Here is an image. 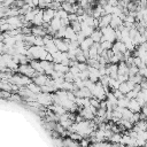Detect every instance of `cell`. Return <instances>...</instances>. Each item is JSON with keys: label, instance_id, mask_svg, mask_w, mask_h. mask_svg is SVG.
I'll return each mask as SVG.
<instances>
[{"label": "cell", "instance_id": "25", "mask_svg": "<svg viewBox=\"0 0 147 147\" xmlns=\"http://www.w3.org/2000/svg\"><path fill=\"white\" fill-rule=\"evenodd\" d=\"M119 123H121L122 125H124L126 129H131V127H132V123H131L130 121H127V119H123V118H122V119L119 121Z\"/></svg>", "mask_w": 147, "mask_h": 147}, {"label": "cell", "instance_id": "18", "mask_svg": "<svg viewBox=\"0 0 147 147\" xmlns=\"http://www.w3.org/2000/svg\"><path fill=\"white\" fill-rule=\"evenodd\" d=\"M132 115H133V113H132L131 110H129L127 108H123V110H122V118H123V119L130 121L131 117H132Z\"/></svg>", "mask_w": 147, "mask_h": 147}, {"label": "cell", "instance_id": "27", "mask_svg": "<svg viewBox=\"0 0 147 147\" xmlns=\"http://www.w3.org/2000/svg\"><path fill=\"white\" fill-rule=\"evenodd\" d=\"M113 95H114V96H115V98H116L117 100L124 96V95H123V94H122V93L119 92V90H114V93H113Z\"/></svg>", "mask_w": 147, "mask_h": 147}, {"label": "cell", "instance_id": "29", "mask_svg": "<svg viewBox=\"0 0 147 147\" xmlns=\"http://www.w3.org/2000/svg\"><path fill=\"white\" fill-rule=\"evenodd\" d=\"M141 109H142V115H144L145 117H147V105H146L145 107H142Z\"/></svg>", "mask_w": 147, "mask_h": 147}, {"label": "cell", "instance_id": "6", "mask_svg": "<svg viewBox=\"0 0 147 147\" xmlns=\"http://www.w3.org/2000/svg\"><path fill=\"white\" fill-rule=\"evenodd\" d=\"M61 26H62V24H61V18L57 17V16H54V18H53V20L51 21V23H49V29H51L52 31H54V32H57Z\"/></svg>", "mask_w": 147, "mask_h": 147}, {"label": "cell", "instance_id": "15", "mask_svg": "<svg viewBox=\"0 0 147 147\" xmlns=\"http://www.w3.org/2000/svg\"><path fill=\"white\" fill-rule=\"evenodd\" d=\"M80 114H82V116H83L84 118H86V119H92V118L94 117V114H93L88 108H84V109L80 111Z\"/></svg>", "mask_w": 147, "mask_h": 147}, {"label": "cell", "instance_id": "12", "mask_svg": "<svg viewBox=\"0 0 147 147\" xmlns=\"http://www.w3.org/2000/svg\"><path fill=\"white\" fill-rule=\"evenodd\" d=\"M90 38L93 40L94 44H99L100 40H101V38H102V33H101V31H99V30H94V31L92 32V34L90 36Z\"/></svg>", "mask_w": 147, "mask_h": 147}, {"label": "cell", "instance_id": "23", "mask_svg": "<svg viewBox=\"0 0 147 147\" xmlns=\"http://www.w3.org/2000/svg\"><path fill=\"white\" fill-rule=\"evenodd\" d=\"M121 139H122V137L118 133H114L111 136V138H110L111 142H114V144H121Z\"/></svg>", "mask_w": 147, "mask_h": 147}, {"label": "cell", "instance_id": "26", "mask_svg": "<svg viewBox=\"0 0 147 147\" xmlns=\"http://www.w3.org/2000/svg\"><path fill=\"white\" fill-rule=\"evenodd\" d=\"M8 23H9V24H13V25H15V26H18L20 21H18L17 17H11V18L8 20Z\"/></svg>", "mask_w": 147, "mask_h": 147}, {"label": "cell", "instance_id": "5", "mask_svg": "<svg viewBox=\"0 0 147 147\" xmlns=\"http://www.w3.org/2000/svg\"><path fill=\"white\" fill-rule=\"evenodd\" d=\"M18 70L22 72V74H24V75H26V76H29V77H33V76H36V74H38V72H36L30 65H28V64H22L20 68H18Z\"/></svg>", "mask_w": 147, "mask_h": 147}, {"label": "cell", "instance_id": "7", "mask_svg": "<svg viewBox=\"0 0 147 147\" xmlns=\"http://www.w3.org/2000/svg\"><path fill=\"white\" fill-rule=\"evenodd\" d=\"M64 38L67 40H70V41H74L76 40L77 41V33L71 29V26H65V33H64Z\"/></svg>", "mask_w": 147, "mask_h": 147}, {"label": "cell", "instance_id": "31", "mask_svg": "<svg viewBox=\"0 0 147 147\" xmlns=\"http://www.w3.org/2000/svg\"><path fill=\"white\" fill-rule=\"evenodd\" d=\"M146 131H147V121H146Z\"/></svg>", "mask_w": 147, "mask_h": 147}, {"label": "cell", "instance_id": "4", "mask_svg": "<svg viewBox=\"0 0 147 147\" xmlns=\"http://www.w3.org/2000/svg\"><path fill=\"white\" fill-rule=\"evenodd\" d=\"M54 16H55V10L54 9L48 8V9L42 11V21L46 22V23H51V21L54 18Z\"/></svg>", "mask_w": 147, "mask_h": 147}, {"label": "cell", "instance_id": "1", "mask_svg": "<svg viewBox=\"0 0 147 147\" xmlns=\"http://www.w3.org/2000/svg\"><path fill=\"white\" fill-rule=\"evenodd\" d=\"M37 102L42 106H49L53 102V95L51 93H39L36 98Z\"/></svg>", "mask_w": 147, "mask_h": 147}, {"label": "cell", "instance_id": "19", "mask_svg": "<svg viewBox=\"0 0 147 147\" xmlns=\"http://www.w3.org/2000/svg\"><path fill=\"white\" fill-rule=\"evenodd\" d=\"M32 32L34 34V37H42L46 34V31L42 30V28H33L32 29Z\"/></svg>", "mask_w": 147, "mask_h": 147}, {"label": "cell", "instance_id": "22", "mask_svg": "<svg viewBox=\"0 0 147 147\" xmlns=\"http://www.w3.org/2000/svg\"><path fill=\"white\" fill-rule=\"evenodd\" d=\"M71 29H72L76 33L80 32V23H79V22H77V21L71 22Z\"/></svg>", "mask_w": 147, "mask_h": 147}, {"label": "cell", "instance_id": "2", "mask_svg": "<svg viewBox=\"0 0 147 147\" xmlns=\"http://www.w3.org/2000/svg\"><path fill=\"white\" fill-rule=\"evenodd\" d=\"M92 95L95 96L96 100H101V99L105 98L106 92H105V88L102 87V85L100 84V82H96V83H95V87H94V90L92 91Z\"/></svg>", "mask_w": 147, "mask_h": 147}, {"label": "cell", "instance_id": "24", "mask_svg": "<svg viewBox=\"0 0 147 147\" xmlns=\"http://www.w3.org/2000/svg\"><path fill=\"white\" fill-rule=\"evenodd\" d=\"M139 121H140V114H139V113L133 114V115H132V117H131V119H130V122H131V123H138Z\"/></svg>", "mask_w": 147, "mask_h": 147}, {"label": "cell", "instance_id": "14", "mask_svg": "<svg viewBox=\"0 0 147 147\" xmlns=\"http://www.w3.org/2000/svg\"><path fill=\"white\" fill-rule=\"evenodd\" d=\"M32 22H33L36 25H41V24L44 23V21H42V10H39V11L36 14V16H34V18L32 20Z\"/></svg>", "mask_w": 147, "mask_h": 147}, {"label": "cell", "instance_id": "20", "mask_svg": "<svg viewBox=\"0 0 147 147\" xmlns=\"http://www.w3.org/2000/svg\"><path fill=\"white\" fill-rule=\"evenodd\" d=\"M100 46H101L102 51H109L113 47V42H110V41H103V42H101Z\"/></svg>", "mask_w": 147, "mask_h": 147}, {"label": "cell", "instance_id": "28", "mask_svg": "<svg viewBox=\"0 0 147 147\" xmlns=\"http://www.w3.org/2000/svg\"><path fill=\"white\" fill-rule=\"evenodd\" d=\"M70 138H71V140H79V139H82V136H79L78 133H72V134H70Z\"/></svg>", "mask_w": 147, "mask_h": 147}, {"label": "cell", "instance_id": "11", "mask_svg": "<svg viewBox=\"0 0 147 147\" xmlns=\"http://www.w3.org/2000/svg\"><path fill=\"white\" fill-rule=\"evenodd\" d=\"M118 75H125L129 76V65L124 62H121L118 64V71H117V76Z\"/></svg>", "mask_w": 147, "mask_h": 147}, {"label": "cell", "instance_id": "30", "mask_svg": "<svg viewBox=\"0 0 147 147\" xmlns=\"http://www.w3.org/2000/svg\"><path fill=\"white\" fill-rule=\"evenodd\" d=\"M146 141H147V131H146Z\"/></svg>", "mask_w": 147, "mask_h": 147}, {"label": "cell", "instance_id": "13", "mask_svg": "<svg viewBox=\"0 0 147 147\" xmlns=\"http://www.w3.org/2000/svg\"><path fill=\"white\" fill-rule=\"evenodd\" d=\"M52 109H53V111L60 117V116H62V115H64V114H67V110L62 107V106H59V105H55V106H53L52 107Z\"/></svg>", "mask_w": 147, "mask_h": 147}, {"label": "cell", "instance_id": "8", "mask_svg": "<svg viewBox=\"0 0 147 147\" xmlns=\"http://www.w3.org/2000/svg\"><path fill=\"white\" fill-rule=\"evenodd\" d=\"M127 109H129V110H131L133 114H136V113H140V111H141V107L139 106V103L137 102V100H136V99H132V100H130V101H129Z\"/></svg>", "mask_w": 147, "mask_h": 147}, {"label": "cell", "instance_id": "10", "mask_svg": "<svg viewBox=\"0 0 147 147\" xmlns=\"http://www.w3.org/2000/svg\"><path fill=\"white\" fill-rule=\"evenodd\" d=\"M111 18H113L111 15H103V16H101V17L99 18V25H100V28L102 29V28L109 26Z\"/></svg>", "mask_w": 147, "mask_h": 147}, {"label": "cell", "instance_id": "3", "mask_svg": "<svg viewBox=\"0 0 147 147\" xmlns=\"http://www.w3.org/2000/svg\"><path fill=\"white\" fill-rule=\"evenodd\" d=\"M53 41H54L59 52H61V53H67L68 52V45L64 42V40H62L60 38H56V39H53Z\"/></svg>", "mask_w": 147, "mask_h": 147}, {"label": "cell", "instance_id": "21", "mask_svg": "<svg viewBox=\"0 0 147 147\" xmlns=\"http://www.w3.org/2000/svg\"><path fill=\"white\" fill-rule=\"evenodd\" d=\"M138 72H139V69H138L136 65H131V67H129V77L136 76Z\"/></svg>", "mask_w": 147, "mask_h": 147}, {"label": "cell", "instance_id": "16", "mask_svg": "<svg viewBox=\"0 0 147 147\" xmlns=\"http://www.w3.org/2000/svg\"><path fill=\"white\" fill-rule=\"evenodd\" d=\"M28 88L33 93V94H39L41 91H40V86H38L37 84H34V83H30L29 85H28Z\"/></svg>", "mask_w": 147, "mask_h": 147}, {"label": "cell", "instance_id": "17", "mask_svg": "<svg viewBox=\"0 0 147 147\" xmlns=\"http://www.w3.org/2000/svg\"><path fill=\"white\" fill-rule=\"evenodd\" d=\"M129 99H126L125 96H123V98H121V99H118L117 100V107H121V108H127V106H129Z\"/></svg>", "mask_w": 147, "mask_h": 147}, {"label": "cell", "instance_id": "9", "mask_svg": "<svg viewBox=\"0 0 147 147\" xmlns=\"http://www.w3.org/2000/svg\"><path fill=\"white\" fill-rule=\"evenodd\" d=\"M94 45V42H93V40L88 37V38H85V40L79 45V48L83 51V52H87L92 46Z\"/></svg>", "mask_w": 147, "mask_h": 147}]
</instances>
